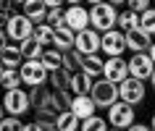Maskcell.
<instances>
[{
	"instance_id": "6da1fadb",
	"label": "cell",
	"mask_w": 155,
	"mask_h": 131,
	"mask_svg": "<svg viewBox=\"0 0 155 131\" xmlns=\"http://www.w3.org/2000/svg\"><path fill=\"white\" fill-rule=\"evenodd\" d=\"M90 26L95 32L105 34L110 29L118 26V11H116V3H95L90 8Z\"/></svg>"
},
{
	"instance_id": "7a4b0ae2",
	"label": "cell",
	"mask_w": 155,
	"mask_h": 131,
	"mask_svg": "<svg viewBox=\"0 0 155 131\" xmlns=\"http://www.w3.org/2000/svg\"><path fill=\"white\" fill-rule=\"evenodd\" d=\"M18 74H21V81L29 89L48 87V81H50V71L42 66V60H24V66L18 68Z\"/></svg>"
},
{
	"instance_id": "3957f363",
	"label": "cell",
	"mask_w": 155,
	"mask_h": 131,
	"mask_svg": "<svg viewBox=\"0 0 155 131\" xmlns=\"http://www.w3.org/2000/svg\"><path fill=\"white\" fill-rule=\"evenodd\" d=\"M137 123V110L126 102H116L113 107H108V126L110 129H118V131H126Z\"/></svg>"
},
{
	"instance_id": "277c9868",
	"label": "cell",
	"mask_w": 155,
	"mask_h": 131,
	"mask_svg": "<svg viewBox=\"0 0 155 131\" xmlns=\"http://www.w3.org/2000/svg\"><path fill=\"white\" fill-rule=\"evenodd\" d=\"M5 34H8V40L13 42V45H21V42L32 40L34 24L24 16V13H16V16L8 18V24H5Z\"/></svg>"
},
{
	"instance_id": "5b68a950",
	"label": "cell",
	"mask_w": 155,
	"mask_h": 131,
	"mask_svg": "<svg viewBox=\"0 0 155 131\" xmlns=\"http://www.w3.org/2000/svg\"><path fill=\"white\" fill-rule=\"evenodd\" d=\"M3 107L5 113L13 115V118H21L32 110V102H29V92L26 89H13V92H5L3 94Z\"/></svg>"
},
{
	"instance_id": "8992f818",
	"label": "cell",
	"mask_w": 155,
	"mask_h": 131,
	"mask_svg": "<svg viewBox=\"0 0 155 131\" xmlns=\"http://www.w3.org/2000/svg\"><path fill=\"white\" fill-rule=\"evenodd\" d=\"M92 102L97 107H113L116 102H118V87L110 81H105V79H97L95 81V87H92Z\"/></svg>"
},
{
	"instance_id": "52a82bcc",
	"label": "cell",
	"mask_w": 155,
	"mask_h": 131,
	"mask_svg": "<svg viewBox=\"0 0 155 131\" xmlns=\"http://www.w3.org/2000/svg\"><path fill=\"white\" fill-rule=\"evenodd\" d=\"M145 94H147V87H145V81H137V79H126L124 84H118V100L121 102H126V105H139L142 100H145Z\"/></svg>"
},
{
	"instance_id": "ba28073f",
	"label": "cell",
	"mask_w": 155,
	"mask_h": 131,
	"mask_svg": "<svg viewBox=\"0 0 155 131\" xmlns=\"http://www.w3.org/2000/svg\"><path fill=\"white\" fill-rule=\"evenodd\" d=\"M103 79L110 84H124L129 79V60H124V58H108L105 66H103Z\"/></svg>"
},
{
	"instance_id": "9c48e42d",
	"label": "cell",
	"mask_w": 155,
	"mask_h": 131,
	"mask_svg": "<svg viewBox=\"0 0 155 131\" xmlns=\"http://www.w3.org/2000/svg\"><path fill=\"white\" fill-rule=\"evenodd\" d=\"M100 47H103V34L95 32V29H84V32L76 34V53H82V55H97Z\"/></svg>"
},
{
	"instance_id": "30bf717a",
	"label": "cell",
	"mask_w": 155,
	"mask_h": 131,
	"mask_svg": "<svg viewBox=\"0 0 155 131\" xmlns=\"http://www.w3.org/2000/svg\"><path fill=\"white\" fill-rule=\"evenodd\" d=\"M155 71V63L147 53H139V55L129 58V76L137 79V81H150V76Z\"/></svg>"
},
{
	"instance_id": "8fae6325",
	"label": "cell",
	"mask_w": 155,
	"mask_h": 131,
	"mask_svg": "<svg viewBox=\"0 0 155 131\" xmlns=\"http://www.w3.org/2000/svg\"><path fill=\"white\" fill-rule=\"evenodd\" d=\"M66 26H68L74 34L90 29V8L76 5V3H74V5H68V8H66Z\"/></svg>"
},
{
	"instance_id": "7c38bea8",
	"label": "cell",
	"mask_w": 155,
	"mask_h": 131,
	"mask_svg": "<svg viewBox=\"0 0 155 131\" xmlns=\"http://www.w3.org/2000/svg\"><path fill=\"white\" fill-rule=\"evenodd\" d=\"M103 53L108 58H121V53L126 50V34L118 32V29H110V32L103 34Z\"/></svg>"
},
{
	"instance_id": "4fadbf2b",
	"label": "cell",
	"mask_w": 155,
	"mask_h": 131,
	"mask_svg": "<svg viewBox=\"0 0 155 131\" xmlns=\"http://www.w3.org/2000/svg\"><path fill=\"white\" fill-rule=\"evenodd\" d=\"M21 13H24L34 26L48 24V5H45V0H26L24 5H21Z\"/></svg>"
},
{
	"instance_id": "5bb4252c",
	"label": "cell",
	"mask_w": 155,
	"mask_h": 131,
	"mask_svg": "<svg viewBox=\"0 0 155 131\" xmlns=\"http://www.w3.org/2000/svg\"><path fill=\"white\" fill-rule=\"evenodd\" d=\"M153 47V37L147 32H142V29H134V32L126 34V50H131L134 55H139V53H147V50Z\"/></svg>"
},
{
	"instance_id": "9a60e30c",
	"label": "cell",
	"mask_w": 155,
	"mask_h": 131,
	"mask_svg": "<svg viewBox=\"0 0 155 131\" xmlns=\"http://www.w3.org/2000/svg\"><path fill=\"white\" fill-rule=\"evenodd\" d=\"M79 121H87V118H92V115H97L95 110H97V105L92 102V97L90 94H84V97H74V102H71V107H68Z\"/></svg>"
},
{
	"instance_id": "2e32d148",
	"label": "cell",
	"mask_w": 155,
	"mask_h": 131,
	"mask_svg": "<svg viewBox=\"0 0 155 131\" xmlns=\"http://www.w3.org/2000/svg\"><path fill=\"white\" fill-rule=\"evenodd\" d=\"M0 63H3V68H8V71H18V68L24 66L21 47H18V45H8V47L0 53Z\"/></svg>"
},
{
	"instance_id": "e0dca14e",
	"label": "cell",
	"mask_w": 155,
	"mask_h": 131,
	"mask_svg": "<svg viewBox=\"0 0 155 131\" xmlns=\"http://www.w3.org/2000/svg\"><path fill=\"white\" fill-rule=\"evenodd\" d=\"M92 87H95V79H92V76H87L84 71H79V74L71 76V92H74V97L92 94Z\"/></svg>"
},
{
	"instance_id": "ac0fdd59",
	"label": "cell",
	"mask_w": 155,
	"mask_h": 131,
	"mask_svg": "<svg viewBox=\"0 0 155 131\" xmlns=\"http://www.w3.org/2000/svg\"><path fill=\"white\" fill-rule=\"evenodd\" d=\"M53 47L61 50V53L74 50V47H76V34H74L68 26H58V29H55V42H53Z\"/></svg>"
},
{
	"instance_id": "d6986e66",
	"label": "cell",
	"mask_w": 155,
	"mask_h": 131,
	"mask_svg": "<svg viewBox=\"0 0 155 131\" xmlns=\"http://www.w3.org/2000/svg\"><path fill=\"white\" fill-rule=\"evenodd\" d=\"M103 66H105V60H103L100 55H84V60H82V71L97 81V79H103Z\"/></svg>"
},
{
	"instance_id": "ffe728a7",
	"label": "cell",
	"mask_w": 155,
	"mask_h": 131,
	"mask_svg": "<svg viewBox=\"0 0 155 131\" xmlns=\"http://www.w3.org/2000/svg\"><path fill=\"white\" fill-rule=\"evenodd\" d=\"M34 42L37 45H42V47L48 50V47H53V42H55V29L50 24H40V26H34Z\"/></svg>"
},
{
	"instance_id": "44dd1931",
	"label": "cell",
	"mask_w": 155,
	"mask_h": 131,
	"mask_svg": "<svg viewBox=\"0 0 155 131\" xmlns=\"http://www.w3.org/2000/svg\"><path fill=\"white\" fill-rule=\"evenodd\" d=\"M134 29H139V13H134V11H118V32L129 34L134 32Z\"/></svg>"
},
{
	"instance_id": "7402d4cb",
	"label": "cell",
	"mask_w": 155,
	"mask_h": 131,
	"mask_svg": "<svg viewBox=\"0 0 155 131\" xmlns=\"http://www.w3.org/2000/svg\"><path fill=\"white\" fill-rule=\"evenodd\" d=\"M55 129L58 131H79L82 129V121H79L71 110H63V113L55 118Z\"/></svg>"
},
{
	"instance_id": "603a6c76",
	"label": "cell",
	"mask_w": 155,
	"mask_h": 131,
	"mask_svg": "<svg viewBox=\"0 0 155 131\" xmlns=\"http://www.w3.org/2000/svg\"><path fill=\"white\" fill-rule=\"evenodd\" d=\"M42 66L48 68L50 74H53V71H58V68H63V53H61V50H55V47H48L45 53H42Z\"/></svg>"
},
{
	"instance_id": "cb8c5ba5",
	"label": "cell",
	"mask_w": 155,
	"mask_h": 131,
	"mask_svg": "<svg viewBox=\"0 0 155 131\" xmlns=\"http://www.w3.org/2000/svg\"><path fill=\"white\" fill-rule=\"evenodd\" d=\"M50 87L55 92H71V74L63 71V68H58L50 74Z\"/></svg>"
},
{
	"instance_id": "d4e9b609",
	"label": "cell",
	"mask_w": 155,
	"mask_h": 131,
	"mask_svg": "<svg viewBox=\"0 0 155 131\" xmlns=\"http://www.w3.org/2000/svg\"><path fill=\"white\" fill-rule=\"evenodd\" d=\"M82 60L84 55L82 53H76V50H68V53H63V71H68V74H79L82 71Z\"/></svg>"
},
{
	"instance_id": "484cf974",
	"label": "cell",
	"mask_w": 155,
	"mask_h": 131,
	"mask_svg": "<svg viewBox=\"0 0 155 131\" xmlns=\"http://www.w3.org/2000/svg\"><path fill=\"white\" fill-rule=\"evenodd\" d=\"M18 47H21V55H24V60H42V53H45V47H42V45H37V42H34V37H32V40H26V42H21Z\"/></svg>"
},
{
	"instance_id": "4316f807",
	"label": "cell",
	"mask_w": 155,
	"mask_h": 131,
	"mask_svg": "<svg viewBox=\"0 0 155 131\" xmlns=\"http://www.w3.org/2000/svg\"><path fill=\"white\" fill-rule=\"evenodd\" d=\"M21 74H18V71H8V68H5V71H3V76H0V87H3V89L5 92H13V89H21Z\"/></svg>"
},
{
	"instance_id": "83f0119b",
	"label": "cell",
	"mask_w": 155,
	"mask_h": 131,
	"mask_svg": "<svg viewBox=\"0 0 155 131\" xmlns=\"http://www.w3.org/2000/svg\"><path fill=\"white\" fill-rule=\"evenodd\" d=\"M110 126H108L105 118H100V115H92V118H87V121H82V129L79 131H108Z\"/></svg>"
},
{
	"instance_id": "f1b7e54d",
	"label": "cell",
	"mask_w": 155,
	"mask_h": 131,
	"mask_svg": "<svg viewBox=\"0 0 155 131\" xmlns=\"http://www.w3.org/2000/svg\"><path fill=\"white\" fill-rule=\"evenodd\" d=\"M139 29H142V32H147L150 37H155V8H150L147 13H142V16H139Z\"/></svg>"
},
{
	"instance_id": "f546056e",
	"label": "cell",
	"mask_w": 155,
	"mask_h": 131,
	"mask_svg": "<svg viewBox=\"0 0 155 131\" xmlns=\"http://www.w3.org/2000/svg\"><path fill=\"white\" fill-rule=\"evenodd\" d=\"M24 129V123L21 118H13V115H5L3 121H0V131H21Z\"/></svg>"
},
{
	"instance_id": "4dcf8cb0",
	"label": "cell",
	"mask_w": 155,
	"mask_h": 131,
	"mask_svg": "<svg viewBox=\"0 0 155 131\" xmlns=\"http://www.w3.org/2000/svg\"><path fill=\"white\" fill-rule=\"evenodd\" d=\"M150 8H153V5H150V0H129V11H134V13H139V16L147 13Z\"/></svg>"
},
{
	"instance_id": "1f68e13d",
	"label": "cell",
	"mask_w": 155,
	"mask_h": 131,
	"mask_svg": "<svg viewBox=\"0 0 155 131\" xmlns=\"http://www.w3.org/2000/svg\"><path fill=\"white\" fill-rule=\"evenodd\" d=\"M8 45H11V42H8V34H5V29H0V53L8 47Z\"/></svg>"
},
{
	"instance_id": "d6a6232c",
	"label": "cell",
	"mask_w": 155,
	"mask_h": 131,
	"mask_svg": "<svg viewBox=\"0 0 155 131\" xmlns=\"http://www.w3.org/2000/svg\"><path fill=\"white\" fill-rule=\"evenodd\" d=\"M21 131H45V129H42V126H40V123H24V129H21Z\"/></svg>"
},
{
	"instance_id": "836d02e7",
	"label": "cell",
	"mask_w": 155,
	"mask_h": 131,
	"mask_svg": "<svg viewBox=\"0 0 155 131\" xmlns=\"http://www.w3.org/2000/svg\"><path fill=\"white\" fill-rule=\"evenodd\" d=\"M126 131H153V129H150V123H147V126H145V123H134V126L126 129Z\"/></svg>"
},
{
	"instance_id": "e575fe53",
	"label": "cell",
	"mask_w": 155,
	"mask_h": 131,
	"mask_svg": "<svg viewBox=\"0 0 155 131\" xmlns=\"http://www.w3.org/2000/svg\"><path fill=\"white\" fill-rule=\"evenodd\" d=\"M147 55H150V58H153V63H155V42H153V47H150V50H147Z\"/></svg>"
},
{
	"instance_id": "d590c367",
	"label": "cell",
	"mask_w": 155,
	"mask_h": 131,
	"mask_svg": "<svg viewBox=\"0 0 155 131\" xmlns=\"http://www.w3.org/2000/svg\"><path fill=\"white\" fill-rule=\"evenodd\" d=\"M5 115H8V113H5V107H3V102H0V121H3Z\"/></svg>"
},
{
	"instance_id": "8d00e7d4",
	"label": "cell",
	"mask_w": 155,
	"mask_h": 131,
	"mask_svg": "<svg viewBox=\"0 0 155 131\" xmlns=\"http://www.w3.org/2000/svg\"><path fill=\"white\" fill-rule=\"evenodd\" d=\"M150 87L155 89V71H153V76H150Z\"/></svg>"
},
{
	"instance_id": "74e56055",
	"label": "cell",
	"mask_w": 155,
	"mask_h": 131,
	"mask_svg": "<svg viewBox=\"0 0 155 131\" xmlns=\"http://www.w3.org/2000/svg\"><path fill=\"white\" fill-rule=\"evenodd\" d=\"M150 129L155 131V113H153V118H150Z\"/></svg>"
},
{
	"instance_id": "f35d334b",
	"label": "cell",
	"mask_w": 155,
	"mask_h": 131,
	"mask_svg": "<svg viewBox=\"0 0 155 131\" xmlns=\"http://www.w3.org/2000/svg\"><path fill=\"white\" fill-rule=\"evenodd\" d=\"M3 71H5V68H3V63H0V76H3Z\"/></svg>"
},
{
	"instance_id": "ab89813d",
	"label": "cell",
	"mask_w": 155,
	"mask_h": 131,
	"mask_svg": "<svg viewBox=\"0 0 155 131\" xmlns=\"http://www.w3.org/2000/svg\"><path fill=\"white\" fill-rule=\"evenodd\" d=\"M108 131H118V129H108Z\"/></svg>"
},
{
	"instance_id": "60d3db41",
	"label": "cell",
	"mask_w": 155,
	"mask_h": 131,
	"mask_svg": "<svg viewBox=\"0 0 155 131\" xmlns=\"http://www.w3.org/2000/svg\"><path fill=\"white\" fill-rule=\"evenodd\" d=\"M53 131H58V129H53Z\"/></svg>"
},
{
	"instance_id": "b9f144b4",
	"label": "cell",
	"mask_w": 155,
	"mask_h": 131,
	"mask_svg": "<svg viewBox=\"0 0 155 131\" xmlns=\"http://www.w3.org/2000/svg\"><path fill=\"white\" fill-rule=\"evenodd\" d=\"M153 8H155V5H153Z\"/></svg>"
}]
</instances>
